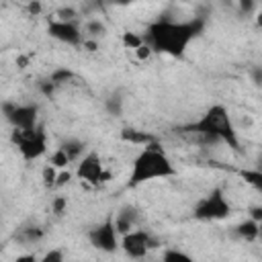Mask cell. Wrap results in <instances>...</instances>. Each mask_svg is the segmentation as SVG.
Listing matches in <instances>:
<instances>
[{"instance_id":"1","label":"cell","mask_w":262,"mask_h":262,"mask_svg":"<svg viewBox=\"0 0 262 262\" xmlns=\"http://www.w3.org/2000/svg\"><path fill=\"white\" fill-rule=\"evenodd\" d=\"M201 27H203L201 20H190V23L160 20V23L149 25L143 41L151 47V51H164L170 55H180L186 49V45L196 37Z\"/></svg>"},{"instance_id":"2","label":"cell","mask_w":262,"mask_h":262,"mask_svg":"<svg viewBox=\"0 0 262 262\" xmlns=\"http://www.w3.org/2000/svg\"><path fill=\"white\" fill-rule=\"evenodd\" d=\"M176 176V166L168 158V154L154 141L145 143L141 151L135 156L129 172V186H139L160 178Z\"/></svg>"},{"instance_id":"3","label":"cell","mask_w":262,"mask_h":262,"mask_svg":"<svg viewBox=\"0 0 262 262\" xmlns=\"http://www.w3.org/2000/svg\"><path fill=\"white\" fill-rule=\"evenodd\" d=\"M188 131L207 139V141H223V143L231 145L233 149H237V145H239L237 133H235L233 123L229 119V113L221 104L211 106L196 123H192L188 127Z\"/></svg>"},{"instance_id":"4","label":"cell","mask_w":262,"mask_h":262,"mask_svg":"<svg viewBox=\"0 0 262 262\" xmlns=\"http://www.w3.org/2000/svg\"><path fill=\"white\" fill-rule=\"evenodd\" d=\"M12 143L25 160H37L47 151V135L41 125L31 129H12Z\"/></svg>"},{"instance_id":"5","label":"cell","mask_w":262,"mask_h":262,"mask_svg":"<svg viewBox=\"0 0 262 262\" xmlns=\"http://www.w3.org/2000/svg\"><path fill=\"white\" fill-rule=\"evenodd\" d=\"M158 246H160L158 239L143 229H131L121 235V248L129 258H143V256H147L149 250H154Z\"/></svg>"},{"instance_id":"6","label":"cell","mask_w":262,"mask_h":262,"mask_svg":"<svg viewBox=\"0 0 262 262\" xmlns=\"http://www.w3.org/2000/svg\"><path fill=\"white\" fill-rule=\"evenodd\" d=\"M229 213H231V205L227 203V199L223 196L221 190H213L209 196L199 201V205L194 207V217L196 219H205V221L223 219Z\"/></svg>"},{"instance_id":"7","label":"cell","mask_w":262,"mask_h":262,"mask_svg":"<svg viewBox=\"0 0 262 262\" xmlns=\"http://www.w3.org/2000/svg\"><path fill=\"white\" fill-rule=\"evenodd\" d=\"M78 178H80V180H86V182H90V184H100V182L108 180L111 174L104 170L100 158H98L94 151H90V154L82 156V160H80V164H78Z\"/></svg>"},{"instance_id":"8","label":"cell","mask_w":262,"mask_h":262,"mask_svg":"<svg viewBox=\"0 0 262 262\" xmlns=\"http://www.w3.org/2000/svg\"><path fill=\"white\" fill-rule=\"evenodd\" d=\"M88 237H90V244H92L94 248H98V250H102V252H115V250L119 248V237H121V235L117 233L113 219H106L102 225L90 229Z\"/></svg>"},{"instance_id":"9","label":"cell","mask_w":262,"mask_h":262,"mask_svg":"<svg viewBox=\"0 0 262 262\" xmlns=\"http://www.w3.org/2000/svg\"><path fill=\"white\" fill-rule=\"evenodd\" d=\"M4 113L14 129H31V127L39 125L37 123V106H33V104H6Z\"/></svg>"},{"instance_id":"10","label":"cell","mask_w":262,"mask_h":262,"mask_svg":"<svg viewBox=\"0 0 262 262\" xmlns=\"http://www.w3.org/2000/svg\"><path fill=\"white\" fill-rule=\"evenodd\" d=\"M49 35L66 45H80L84 43V35H82V29L78 27L76 20H53L49 25Z\"/></svg>"},{"instance_id":"11","label":"cell","mask_w":262,"mask_h":262,"mask_svg":"<svg viewBox=\"0 0 262 262\" xmlns=\"http://www.w3.org/2000/svg\"><path fill=\"white\" fill-rule=\"evenodd\" d=\"M135 221H137V213H135V209H131V207L121 209V211L115 215V219H113L115 229H117L119 235H123V233H127V231H131V229H135Z\"/></svg>"},{"instance_id":"12","label":"cell","mask_w":262,"mask_h":262,"mask_svg":"<svg viewBox=\"0 0 262 262\" xmlns=\"http://www.w3.org/2000/svg\"><path fill=\"white\" fill-rule=\"evenodd\" d=\"M237 235L242 237V239H246V242H254L258 235H260V221H256V219H246V221H242L239 225H237Z\"/></svg>"},{"instance_id":"13","label":"cell","mask_w":262,"mask_h":262,"mask_svg":"<svg viewBox=\"0 0 262 262\" xmlns=\"http://www.w3.org/2000/svg\"><path fill=\"white\" fill-rule=\"evenodd\" d=\"M70 162H72V160H70V156H68L61 147H57V149L49 156V164H51L53 168H57V170H66Z\"/></svg>"},{"instance_id":"14","label":"cell","mask_w":262,"mask_h":262,"mask_svg":"<svg viewBox=\"0 0 262 262\" xmlns=\"http://www.w3.org/2000/svg\"><path fill=\"white\" fill-rule=\"evenodd\" d=\"M59 147L70 156V160H78L80 154H82V149H84V145H82L78 139H68V141H63Z\"/></svg>"},{"instance_id":"15","label":"cell","mask_w":262,"mask_h":262,"mask_svg":"<svg viewBox=\"0 0 262 262\" xmlns=\"http://www.w3.org/2000/svg\"><path fill=\"white\" fill-rule=\"evenodd\" d=\"M123 43L127 49H137L141 43H143V35H137V33H125L123 35Z\"/></svg>"},{"instance_id":"16","label":"cell","mask_w":262,"mask_h":262,"mask_svg":"<svg viewBox=\"0 0 262 262\" xmlns=\"http://www.w3.org/2000/svg\"><path fill=\"white\" fill-rule=\"evenodd\" d=\"M84 33H88L90 37H98V35L104 33V25H102L100 20H90V23H86Z\"/></svg>"},{"instance_id":"17","label":"cell","mask_w":262,"mask_h":262,"mask_svg":"<svg viewBox=\"0 0 262 262\" xmlns=\"http://www.w3.org/2000/svg\"><path fill=\"white\" fill-rule=\"evenodd\" d=\"M55 176H57V168H53L51 164H47V166L43 168V182H45L47 186H53V184H55Z\"/></svg>"},{"instance_id":"18","label":"cell","mask_w":262,"mask_h":262,"mask_svg":"<svg viewBox=\"0 0 262 262\" xmlns=\"http://www.w3.org/2000/svg\"><path fill=\"white\" fill-rule=\"evenodd\" d=\"M43 237V233H41V229H37V227H31V229H25V235L20 237L25 244H31V242H39Z\"/></svg>"},{"instance_id":"19","label":"cell","mask_w":262,"mask_h":262,"mask_svg":"<svg viewBox=\"0 0 262 262\" xmlns=\"http://www.w3.org/2000/svg\"><path fill=\"white\" fill-rule=\"evenodd\" d=\"M244 178H246L252 186H256V188H260V184H262V176H260L258 170H248V172H244Z\"/></svg>"},{"instance_id":"20","label":"cell","mask_w":262,"mask_h":262,"mask_svg":"<svg viewBox=\"0 0 262 262\" xmlns=\"http://www.w3.org/2000/svg\"><path fill=\"white\" fill-rule=\"evenodd\" d=\"M162 258H164V260H186V262L190 260V256L184 254V252H180V250H166Z\"/></svg>"},{"instance_id":"21","label":"cell","mask_w":262,"mask_h":262,"mask_svg":"<svg viewBox=\"0 0 262 262\" xmlns=\"http://www.w3.org/2000/svg\"><path fill=\"white\" fill-rule=\"evenodd\" d=\"M70 178H72L70 172H66V170H57V176H55V184H53V186H63V184L70 182Z\"/></svg>"},{"instance_id":"22","label":"cell","mask_w":262,"mask_h":262,"mask_svg":"<svg viewBox=\"0 0 262 262\" xmlns=\"http://www.w3.org/2000/svg\"><path fill=\"white\" fill-rule=\"evenodd\" d=\"M63 209H66V199H61V196H59V199H55V201H53V211H55L57 215H61V213H63Z\"/></svg>"},{"instance_id":"23","label":"cell","mask_w":262,"mask_h":262,"mask_svg":"<svg viewBox=\"0 0 262 262\" xmlns=\"http://www.w3.org/2000/svg\"><path fill=\"white\" fill-rule=\"evenodd\" d=\"M61 258H63L61 252H47V254L43 256V260H47V262H51V260H61Z\"/></svg>"},{"instance_id":"24","label":"cell","mask_w":262,"mask_h":262,"mask_svg":"<svg viewBox=\"0 0 262 262\" xmlns=\"http://www.w3.org/2000/svg\"><path fill=\"white\" fill-rule=\"evenodd\" d=\"M239 4H242V8H244L246 12H250V8L256 6V0H239Z\"/></svg>"},{"instance_id":"25","label":"cell","mask_w":262,"mask_h":262,"mask_svg":"<svg viewBox=\"0 0 262 262\" xmlns=\"http://www.w3.org/2000/svg\"><path fill=\"white\" fill-rule=\"evenodd\" d=\"M115 2H117V4H129L131 0H115Z\"/></svg>"}]
</instances>
